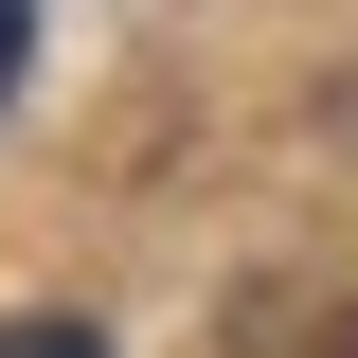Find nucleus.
<instances>
[{
  "label": "nucleus",
  "mask_w": 358,
  "mask_h": 358,
  "mask_svg": "<svg viewBox=\"0 0 358 358\" xmlns=\"http://www.w3.org/2000/svg\"><path fill=\"white\" fill-rule=\"evenodd\" d=\"M0 358H108L90 322H0Z\"/></svg>",
  "instance_id": "obj_1"
},
{
  "label": "nucleus",
  "mask_w": 358,
  "mask_h": 358,
  "mask_svg": "<svg viewBox=\"0 0 358 358\" xmlns=\"http://www.w3.org/2000/svg\"><path fill=\"white\" fill-rule=\"evenodd\" d=\"M18 54H36V0H0V90H18Z\"/></svg>",
  "instance_id": "obj_2"
},
{
  "label": "nucleus",
  "mask_w": 358,
  "mask_h": 358,
  "mask_svg": "<svg viewBox=\"0 0 358 358\" xmlns=\"http://www.w3.org/2000/svg\"><path fill=\"white\" fill-rule=\"evenodd\" d=\"M322 358H358V341H322Z\"/></svg>",
  "instance_id": "obj_3"
}]
</instances>
